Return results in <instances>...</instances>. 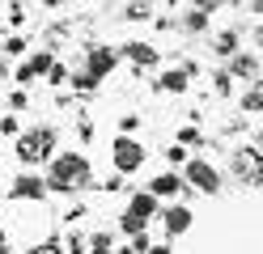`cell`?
I'll return each instance as SVG.
<instances>
[{
  "label": "cell",
  "mask_w": 263,
  "mask_h": 254,
  "mask_svg": "<svg viewBox=\"0 0 263 254\" xmlns=\"http://www.w3.org/2000/svg\"><path fill=\"white\" fill-rule=\"evenodd\" d=\"M89 182H93V169H89V161L81 152H60V157H51V174L43 178V186H51V191H81Z\"/></svg>",
  "instance_id": "1"
},
{
  "label": "cell",
  "mask_w": 263,
  "mask_h": 254,
  "mask_svg": "<svg viewBox=\"0 0 263 254\" xmlns=\"http://www.w3.org/2000/svg\"><path fill=\"white\" fill-rule=\"evenodd\" d=\"M55 144H60L55 127H34V131H22V135H17V157H22L26 165L47 161V157L55 152Z\"/></svg>",
  "instance_id": "2"
},
{
  "label": "cell",
  "mask_w": 263,
  "mask_h": 254,
  "mask_svg": "<svg viewBox=\"0 0 263 254\" xmlns=\"http://www.w3.org/2000/svg\"><path fill=\"white\" fill-rule=\"evenodd\" d=\"M140 165H144V144L119 135V140H115V169H119V174H136Z\"/></svg>",
  "instance_id": "3"
},
{
  "label": "cell",
  "mask_w": 263,
  "mask_h": 254,
  "mask_svg": "<svg viewBox=\"0 0 263 254\" xmlns=\"http://www.w3.org/2000/svg\"><path fill=\"white\" fill-rule=\"evenodd\" d=\"M187 182L200 186L204 195H217V191H221V174H217L208 161H187Z\"/></svg>",
  "instance_id": "4"
},
{
  "label": "cell",
  "mask_w": 263,
  "mask_h": 254,
  "mask_svg": "<svg viewBox=\"0 0 263 254\" xmlns=\"http://www.w3.org/2000/svg\"><path fill=\"white\" fill-rule=\"evenodd\" d=\"M115 68V51L110 47H89V60H85V76L89 81H102Z\"/></svg>",
  "instance_id": "5"
},
{
  "label": "cell",
  "mask_w": 263,
  "mask_h": 254,
  "mask_svg": "<svg viewBox=\"0 0 263 254\" xmlns=\"http://www.w3.org/2000/svg\"><path fill=\"white\" fill-rule=\"evenodd\" d=\"M161 225H166V233H187V229H191V212L174 203V208L161 212Z\"/></svg>",
  "instance_id": "6"
},
{
  "label": "cell",
  "mask_w": 263,
  "mask_h": 254,
  "mask_svg": "<svg viewBox=\"0 0 263 254\" xmlns=\"http://www.w3.org/2000/svg\"><path fill=\"white\" fill-rule=\"evenodd\" d=\"M127 212H132V216H140L144 225H149V220L157 216V199H153L149 191H140V195H132V203H127Z\"/></svg>",
  "instance_id": "7"
},
{
  "label": "cell",
  "mask_w": 263,
  "mask_h": 254,
  "mask_svg": "<svg viewBox=\"0 0 263 254\" xmlns=\"http://www.w3.org/2000/svg\"><path fill=\"white\" fill-rule=\"evenodd\" d=\"M43 178H34V174H22L17 182H13V195H22V199H43Z\"/></svg>",
  "instance_id": "8"
},
{
  "label": "cell",
  "mask_w": 263,
  "mask_h": 254,
  "mask_svg": "<svg viewBox=\"0 0 263 254\" xmlns=\"http://www.w3.org/2000/svg\"><path fill=\"white\" fill-rule=\"evenodd\" d=\"M178 186H183V178H178V174H170V169H166V174H157V178H153L149 195H153V199H161V195H178Z\"/></svg>",
  "instance_id": "9"
},
{
  "label": "cell",
  "mask_w": 263,
  "mask_h": 254,
  "mask_svg": "<svg viewBox=\"0 0 263 254\" xmlns=\"http://www.w3.org/2000/svg\"><path fill=\"white\" fill-rule=\"evenodd\" d=\"M123 55H127L132 64H157V51H153L149 43H127V47H123Z\"/></svg>",
  "instance_id": "10"
},
{
  "label": "cell",
  "mask_w": 263,
  "mask_h": 254,
  "mask_svg": "<svg viewBox=\"0 0 263 254\" xmlns=\"http://www.w3.org/2000/svg\"><path fill=\"white\" fill-rule=\"evenodd\" d=\"M51 51H34V55H30V64H26V72H30V81H34L39 72H51Z\"/></svg>",
  "instance_id": "11"
},
{
  "label": "cell",
  "mask_w": 263,
  "mask_h": 254,
  "mask_svg": "<svg viewBox=\"0 0 263 254\" xmlns=\"http://www.w3.org/2000/svg\"><path fill=\"white\" fill-rule=\"evenodd\" d=\"M255 68H259V60H255V55H238L234 64H229V72H225V76H229V81H234V76H251Z\"/></svg>",
  "instance_id": "12"
},
{
  "label": "cell",
  "mask_w": 263,
  "mask_h": 254,
  "mask_svg": "<svg viewBox=\"0 0 263 254\" xmlns=\"http://www.w3.org/2000/svg\"><path fill=\"white\" fill-rule=\"evenodd\" d=\"M161 89L166 93H183L187 89V72H161Z\"/></svg>",
  "instance_id": "13"
},
{
  "label": "cell",
  "mask_w": 263,
  "mask_h": 254,
  "mask_svg": "<svg viewBox=\"0 0 263 254\" xmlns=\"http://www.w3.org/2000/svg\"><path fill=\"white\" fill-rule=\"evenodd\" d=\"M119 229H123L127 237H140V233H144V220L132 216V212H123V216H119Z\"/></svg>",
  "instance_id": "14"
},
{
  "label": "cell",
  "mask_w": 263,
  "mask_h": 254,
  "mask_svg": "<svg viewBox=\"0 0 263 254\" xmlns=\"http://www.w3.org/2000/svg\"><path fill=\"white\" fill-rule=\"evenodd\" d=\"M217 55H238V34H234V30L217 38Z\"/></svg>",
  "instance_id": "15"
},
{
  "label": "cell",
  "mask_w": 263,
  "mask_h": 254,
  "mask_svg": "<svg viewBox=\"0 0 263 254\" xmlns=\"http://www.w3.org/2000/svg\"><path fill=\"white\" fill-rule=\"evenodd\" d=\"M183 22H187V30H204L208 26V9H187Z\"/></svg>",
  "instance_id": "16"
},
{
  "label": "cell",
  "mask_w": 263,
  "mask_h": 254,
  "mask_svg": "<svg viewBox=\"0 0 263 254\" xmlns=\"http://www.w3.org/2000/svg\"><path fill=\"white\" fill-rule=\"evenodd\" d=\"M110 246H115L110 233H93V237H89V250H93V254H110Z\"/></svg>",
  "instance_id": "17"
},
{
  "label": "cell",
  "mask_w": 263,
  "mask_h": 254,
  "mask_svg": "<svg viewBox=\"0 0 263 254\" xmlns=\"http://www.w3.org/2000/svg\"><path fill=\"white\" fill-rule=\"evenodd\" d=\"M0 131H5V135H17V131H22V123H17L13 114H5V119H0Z\"/></svg>",
  "instance_id": "18"
},
{
  "label": "cell",
  "mask_w": 263,
  "mask_h": 254,
  "mask_svg": "<svg viewBox=\"0 0 263 254\" xmlns=\"http://www.w3.org/2000/svg\"><path fill=\"white\" fill-rule=\"evenodd\" d=\"M47 76H51V85H64V81H68V68H60V64H51V72H47Z\"/></svg>",
  "instance_id": "19"
},
{
  "label": "cell",
  "mask_w": 263,
  "mask_h": 254,
  "mask_svg": "<svg viewBox=\"0 0 263 254\" xmlns=\"http://www.w3.org/2000/svg\"><path fill=\"white\" fill-rule=\"evenodd\" d=\"M144 250H149V237H144V233L132 237V250H127V254H144Z\"/></svg>",
  "instance_id": "20"
},
{
  "label": "cell",
  "mask_w": 263,
  "mask_h": 254,
  "mask_svg": "<svg viewBox=\"0 0 263 254\" xmlns=\"http://www.w3.org/2000/svg\"><path fill=\"white\" fill-rule=\"evenodd\" d=\"M26 102H30V97H26V89H13V97H9V106H13V110H22Z\"/></svg>",
  "instance_id": "21"
},
{
  "label": "cell",
  "mask_w": 263,
  "mask_h": 254,
  "mask_svg": "<svg viewBox=\"0 0 263 254\" xmlns=\"http://www.w3.org/2000/svg\"><path fill=\"white\" fill-rule=\"evenodd\" d=\"M166 157L178 165V161H187V148H183V144H174V148H166Z\"/></svg>",
  "instance_id": "22"
},
{
  "label": "cell",
  "mask_w": 263,
  "mask_h": 254,
  "mask_svg": "<svg viewBox=\"0 0 263 254\" xmlns=\"http://www.w3.org/2000/svg\"><path fill=\"white\" fill-rule=\"evenodd\" d=\"M22 51H26L22 38H9V43H5V55H22Z\"/></svg>",
  "instance_id": "23"
},
{
  "label": "cell",
  "mask_w": 263,
  "mask_h": 254,
  "mask_svg": "<svg viewBox=\"0 0 263 254\" xmlns=\"http://www.w3.org/2000/svg\"><path fill=\"white\" fill-rule=\"evenodd\" d=\"M127 17H132V22H140V17H149V9H144V5H132V9H127Z\"/></svg>",
  "instance_id": "24"
},
{
  "label": "cell",
  "mask_w": 263,
  "mask_h": 254,
  "mask_svg": "<svg viewBox=\"0 0 263 254\" xmlns=\"http://www.w3.org/2000/svg\"><path fill=\"white\" fill-rule=\"evenodd\" d=\"M259 102H263L259 89H251V93H246V110H259Z\"/></svg>",
  "instance_id": "25"
},
{
  "label": "cell",
  "mask_w": 263,
  "mask_h": 254,
  "mask_svg": "<svg viewBox=\"0 0 263 254\" xmlns=\"http://www.w3.org/2000/svg\"><path fill=\"white\" fill-rule=\"evenodd\" d=\"M26 254H60V250H51V246H34V250H26Z\"/></svg>",
  "instance_id": "26"
},
{
  "label": "cell",
  "mask_w": 263,
  "mask_h": 254,
  "mask_svg": "<svg viewBox=\"0 0 263 254\" xmlns=\"http://www.w3.org/2000/svg\"><path fill=\"white\" fill-rule=\"evenodd\" d=\"M144 254H170L166 246H149V250H144Z\"/></svg>",
  "instance_id": "27"
}]
</instances>
